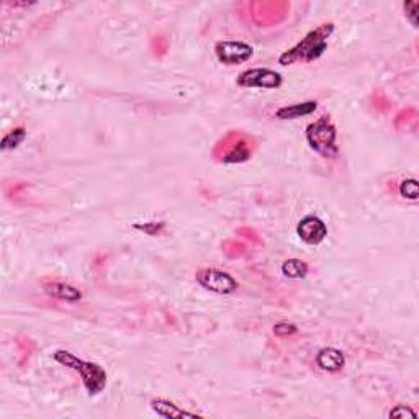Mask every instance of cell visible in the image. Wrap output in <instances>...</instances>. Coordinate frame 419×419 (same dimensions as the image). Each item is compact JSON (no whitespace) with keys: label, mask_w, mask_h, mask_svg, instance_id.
Segmentation results:
<instances>
[{"label":"cell","mask_w":419,"mask_h":419,"mask_svg":"<svg viewBox=\"0 0 419 419\" xmlns=\"http://www.w3.org/2000/svg\"><path fill=\"white\" fill-rule=\"evenodd\" d=\"M398 192L403 198L411 200V202H416L419 198V184L416 179H404L400 182Z\"/></svg>","instance_id":"9a60e30c"},{"label":"cell","mask_w":419,"mask_h":419,"mask_svg":"<svg viewBox=\"0 0 419 419\" xmlns=\"http://www.w3.org/2000/svg\"><path fill=\"white\" fill-rule=\"evenodd\" d=\"M53 359L62 367L69 368L80 377L82 385L89 396H97L105 390L108 384V375L105 368L97 362L84 361V359L77 357L71 350L58 349L53 352Z\"/></svg>","instance_id":"7a4b0ae2"},{"label":"cell","mask_w":419,"mask_h":419,"mask_svg":"<svg viewBox=\"0 0 419 419\" xmlns=\"http://www.w3.org/2000/svg\"><path fill=\"white\" fill-rule=\"evenodd\" d=\"M215 54L223 66H239L254 56V48L239 40H221L215 44Z\"/></svg>","instance_id":"8992f818"},{"label":"cell","mask_w":419,"mask_h":419,"mask_svg":"<svg viewBox=\"0 0 419 419\" xmlns=\"http://www.w3.org/2000/svg\"><path fill=\"white\" fill-rule=\"evenodd\" d=\"M133 228L138 231H143V233L148 236H157L162 233V230L166 228V225H164V221H146V223L138 221L135 223Z\"/></svg>","instance_id":"2e32d148"},{"label":"cell","mask_w":419,"mask_h":419,"mask_svg":"<svg viewBox=\"0 0 419 419\" xmlns=\"http://www.w3.org/2000/svg\"><path fill=\"white\" fill-rule=\"evenodd\" d=\"M388 418H400V419H404V418H418L416 411H413L411 408L409 407H404V404H398V407H395L391 411L388 413Z\"/></svg>","instance_id":"ac0fdd59"},{"label":"cell","mask_w":419,"mask_h":419,"mask_svg":"<svg viewBox=\"0 0 419 419\" xmlns=\"http://www.w3.org/2000/svg\"><path fill=\"white\" fill-rule=\"evenodd\" d=\"M305 138L309 148L323 157H338V128L330 117H321L316 121L309 123L305 130Z\"/></svg>","instance_id":"3957f363"},{"label":"cell","mask_w":419,"mask_h":419,"mask_svg":"<svg viewBox=\"0 0 419 419\" xmlns=\"http://www.w3.org/2000/svg\"><path fill=\"white\" fill-rule=\"evenodd\" d=\"M195 280L202 289L218 295H231L239 289L238 280L225 271L215 267H205L195 274Z\"/></svg>","instance_id":"277c9868"},{"label":"cell","mask_w":419,"mask_h":419,"mask_svg":"<svg viewBox=\"0 0 419 419\" xmlns=\"http://www.w3.org/2000/svg\"><path fill=\"white\" fill-rule=\"evenodd\" d=\"M231 139L233 141H231L230 146L221 153L220 161L225 164H241L250 159L253 144L249 143V139L239 133H231Z\"/></svg>","instance_id":"ba28073f"},{"label":"cell","mask_w":419,"mask_h":419,"mask_svg":"<svg viewBox=\"0 0 419 419\" xmlns=\"http://www.w3.org/2000/svg\"><path fill=\"white\" fill-rule=\"evenodd\" d=\"M236 84L243 89H279L284 84V77L268 67H250L239 72Z\"/></svg>","instance_id":"5b68a950"},{"label":"cell","mask_w":419,"mask_h":419,"mask_svg":"<svg viewBox=\"0 0 419 419\" xmlns=\"http://www.w3.org/2000/svg\"><path fill=\"white\" fill-rule=\"evenodd\" d=\"M334 24L327 22L308 31L295 46L287 49L279 56L280 66H291L297 62H313L320 59L327 49V41L334 33Z\"/></svg>","instance_id":"6da1fadb"},{"label":"cell","mask_w":419,"mask_h":419,"mask_svg":"<svg viewBox=\"0 0 419 419\" xmlns=\"http://www.w3.org/2000/svg\"><path fill=\"white\" fill-rule=\"evenodd\" d=\"M280 271L287 279L298 280V279H305V277L308 275L309 267L307 262L302 261V259H287V261L282 264Z\"/></svg>","instance_id":"4fadbf2b"},{"label":"cell","mask_w":419,"mask_h":419,"mask_svg":"<svg viewBox=\"0 0 419 419\" xmlns=\"http://www.w3.org/2000/svg\"><path fill=\"white\" fill-rule=\"evenodd\" d=\"M298 238L309 246H318L326 239L327 226L326 223L316 215H307L297 225Z\"/></svg>","instance_id":"52a82bcc"},{"label":"cell","mask_w":419,"mask_h":419,"mask_svg":"<svg viewBox=\"0 0 419 419\" xmlns=\"http://www.w3.org/2000/svg\"><path fill=\"white\" fill-rule=\"evenodd\" d=\"M151 408L154 413H157L159 416L162 418H195L197 416V413H190V411H185L184 408L177 407L176 403L169 402V400L166 398H157V400H153L151 402Z\"/></svg>","instance_id":"7c38bea8"},{"label":"cell","mask_w":419,"mask_h":419,"mask_svg":"<svg viewBox=\"0 0 419 419\" xmlns=\"http://www.w3.org/2000/svg\"><path fill=\"white\" fill-rule=\"evenodd\" d=\"M314 362H316V367L323 372L338 373L345 366V355L343 350L336 348H323L318 350Z\"/></svg>","instance_id":"9c48e42d"},{"label":"cell","mask_w":419,"mask_h":419,"mask_svg":"<svg viewBox=\"0 0 419 419\" xmlns=\"http://www.w3.org/2000/svg\"><path fill=\"white\" fill-rule=\"evenodd\" d=\"M274 334L279 336V338H290V336L297 334L298 332V327L297 325H293V323H289V321H280L277 323V325H274Z\"/></svg>","instance_id":"e0dca14e"},{"label":"cell","mask_w":419,"mask_h":419,"mask_svg":"<svg viewBox=\"0 0 419 419\" xmlns=\"http://www.w3.org/2000/svg\"><path fill=\"white\" fill-rule=\"evenodd\" d=\"M43 290L49 297L67 303H77L82 300V291L76 289L74 285L65 284V282H46L43 285Z\"/></svg>","instance_id":"8fae6325"},{"label":"cell","mask_w":419,"mask_h":419,"mask_svg":"<svg viewBox=\"0 0 419 419\" xmlns=\"http://www.w3.org/2000/svg\"><path fill=\"white\" fill-rule=\"evenodd\" d=\"M404 12H407V17L409 18L413 26H418V8H419V2H407L403 3Z\"/></svg>","instance_id":"d6986e66"},{"label":"cell","mask_w":419,"mask_h":419,"mask_svg":"<svg viewBox=\"0 0 419 419\" xmlns=\"http://www.w3.org/2000/svg\"><path fill=\"white\" fill-rule=\"evenodd\" d=\"M318 102L316 100H307V102L290 103L284 105V107L277 108L275 118L277 120H298V118L309 117L316 112Z\"/></svg>","instance_id":"30bf717a"},{"label":"cell","mask_w":419,"mask_h":419,"mask_svg":"<svg viewBox=\"0 0 419 419\" xmlns=\"http://www.w3.org/2000/svg\"><path fill=\"white\" fill-rule=\"evenodd\" d=\"M26 138V130L24 126H17L8 131V133L3 136L2 141H0V149L2 151H10V149H17L18 146L24 143Z\"/></svg>","instance_id":"5bb4252c"}]
</instances>
